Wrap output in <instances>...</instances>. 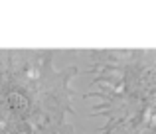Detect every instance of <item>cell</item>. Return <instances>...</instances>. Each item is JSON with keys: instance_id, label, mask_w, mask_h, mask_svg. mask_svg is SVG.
Masks as SVG:
<instances>
[{"instance_id": "obj_1", "label": "cell", "mask_w": 156, "mask_h": 134, "mask_svg": "<svg viewBox=\"0 0 156 134\" xmlns=\"http://www.w3.org/2000/svg\"><path fill=\"white\" fill-rule=\"evenodd\" d=\"M53 50H0V134H73L75 67L57 69Z\"/></svg>"}]
</instances>
